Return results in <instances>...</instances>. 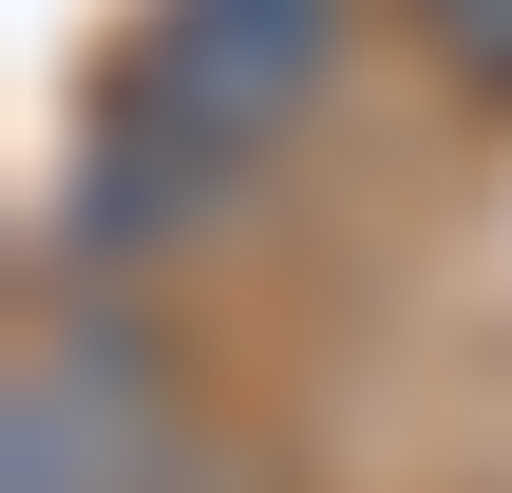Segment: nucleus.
Returning <instances> with one entry per match:
<instances>
[{
    "label": "nucleus",
    "instance_id": "3",
    "mask_svg": "<svg viewBox=\"0 0 512 493\" xmlns=\"http://www.w3.org/2000/svg\"><path fill=\"white\" fill-rule=\"evenodd\" d=\"M323 76H342V0H133V38H114V95L190 114L247 171L323 114Z\"/></svg>",
    "mask_w": 512,
    "mask_h": 493
},
{
    "label": "nucleus",
    "instance_id": "2",
    "mask_svg": "<svg viewBox=\"0 0 512 493\" xmlns=\"http://www.w3.org/2000/svg\"><path fill=\"white\" fill-rule=\"evenodd\" d=\"M228 209H247V152H209L190 114H152V95L95 76L76 171H57V209H38V304H152L171 266L228 247Z\"/></svg>",
    "mask_w": 512,
    "mask_h": 493
},
{
    "label": "nucleus",
    "instance_id": "4",
    "mask_svg": "<svg viewBox=\"0 0 512 493\" xmlns=\"http://www.w3.org/2000/svg\"><path fill=\"white\" fill-rule=\"evenodd\" d=\"M399 38H418L475 114H512V0H399Z\"/></svg>",
    "mask_w": 512,
    "mask_h": 493
},
{
    "label": "nucleus",
    "instance_id": "1",
    "mask_svg": "<svg viewBox=\"0 0 512 493\" xmlns=\"http://www.w3.org/2000/svg\"><path fill=\"white\" fill-rule=\"evenodd\" d=\"M209 418L152 304H38L19 323V399H0V493H190Z\"/></svg>",
    "mask_w": 512,
    "mask_h": 493
}]
</instances>
